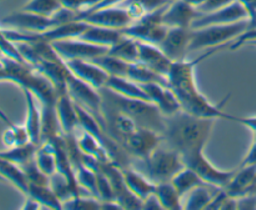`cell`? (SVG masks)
Wrapping results in <instances>:
<instances>
[{"label": "cell", "mask_w": 256, "mask_h": 210, "mask_svg": "<svg viewBox=\"0 0 256 210\" xmlns=\"http://www.w3.org/2000/svg\"><path fill=\"white\" fill-rule=\"evenodd\" d=\"M224 49V46L212 48L200 55L194 62H188L185 59L182 62H172V66L168 75V82L172 92L176 94L184 112L200 118H212L216 120L230 119V114L225 112L224 110L225 105L230 100V95H228L219 105H215L210 102L204 94H202L195 82V68L202 62L209 59Z\"/></svg>", "instance_id": "6da1fadb"}, {"label": "cell", "mask_w": 256, "mask_h": 210, "mask_svg": "<svg viewBox=\"0 0 256 210\" xmlns=\"http://www.w3.org/2000/svg\"><path fill=\"white\" fill-rule=\"evenodd\" d=\"M216 119L200 118L180 110L172 116L165 119L162 144L175 150L180 155L205 149L209 142Z\"/></svg>", "instance_id": "7a4b0ae2"}, {"label": "cell", "mask_w": 256, "mask_h": 210, "mask_svg": "<svg viewBox=\"0 0 256 210\" xmlns=\"http://www.w3.org/2000/svg\"><path fill=\"white\" fill-rule=\"evenodd\" d=\"M102 98L116 108L119 112L134 120L139 126L152 129L162 135L165 130V119L159 108L152 102H145L140 99H132L112 92L108 88L100 89Z\"/></svg>", "instance_id": "3957f363"}, {"label": "cell", "mask_w": 256, "mask_h": 210, "mask_svg": "<svg viewBox=\"0 0 256 210\" xmlns=\"http://www.w3.org/2000/svg\"><path fill=\"white\" fill-rule=\"evenodd\" d=\"M132 166L149 178L152 182L160 184L172 182V178L184 169L185 164L179 152L162 142L144 159H132Z\"/></svg>", "instance_id": "277c9868"}, {"label": "cell", "mask_w": 256, "mask_h": 210, "mask_svg": "<svg viewBox=\"0 0 256 210\" xmlns=\"http://www.w3.org/2000/svg\"><path fill=\"white\" fill-rule=\"evenodd\" d=\"M248 29H249V19L232 24L210 25V26L192 29L189 52L219 46L229 48V42L236 40Z\"/></svg>", "instance_id": "5b68a950"}, {"label": "cell", "mask_w": 256, "mask_h": 210, "mask_svg": "<svg viewBox=\"0 0 256 210\" xmlns=\"http://www.w3.org/2000/svg\"><path fill=\"white\" fill-rule=\"evenodd\" d=\"M182 162L185 166L194 170L205 184L212 185L218 188H225L230 184V182L234 178L236 170H230V172H224L219 170L215 165L212 164L209 159L205 156L204 149L196 150V152H189V154L182 155Z\"/></svg>", "instance_id": "8992f818"}, {"label": "cell", "mask_w": 256, "mask_h": 210, "mask_svg": "<svg viewBox=\"0 0 256 210\" xmlns=\"http://www.w3.org/2000/svg\"><path fill=\"white\" fill-rule=\"evenodd\" d=\"M68 92L78 105L94 115L98 122H102V98L100 90H96L92 85L80 80L70 72L69 78H68Z\"/></svg>", "instance_id": "52a82bcc"}, {"label": "cell", "mask_w": 256, "mask_h": 210, "mask_svg": "<svg viewBox=\"0 0 256 210\" xmlns=\"http://www.w3.org/2000/svg\"><path fill=\"white\" fill-rule=\"evenodd\" d=\"M78 20H82V22H85L86 24L90 25H96V26L116 30H124L125 28H128L134 22L128 9H120V8L112 6L79 12Z\"/></svg>", "instance_id": "ba28073f"}, {"label": "cell", "mask_w": 256, "mask_h": 210, "mask_svg": "<svg viewBox=\"0 0 256 210\" xmlns=\"http://www.w3.org/2000/svg\"><path fill=\"white\" fill-rule=\"evenodd\" d=\"M52 48L64 62L69 60H94L109 52V48L90 44L82 39H65L52 42Z\"/></svg>", "instance_id": "9c48e42d"}, {"label": "cell", "mask_w": 256, "mask_h": 210, "mask_svg": "<svg viewBox=\"0 0 256 210\" xmlns=\"http://www.w3.org/2000/svg\"><path fill=\"white\" fill-rule=\"evenodd\" d=\"M162 142V136L152 129L139 126L122 144L132 159H144Z\"/></svg>", "instance_id": "30bf717a"}, {"label": "cell", "mask_w": 256, "mask_h": 210, "mask_svg": "<svg viewBox=\"0 0 256 210\" xmlns=\"http://www.w3.org/2000/svg\"><path fill=\"white\" fill-rule=\"evenodd\" d=\"M250 18L249 12L246 8L238 0H234L232 4L218 12H210V14L200 15L194 22H192V29H199V28L210 26V25H225L232 24V22H242Z\"/></svg>", "instance_id": "8fae6325"}, {"label": "cell", "mask_w": 256, "mask_h": 210, "mask_svg": "<svg viewBox=\"0 0 256 210\" xmlns=\"http://www.w3.org/2000/svg\"><path fill=\"white\" fill-rule=\"evenodd\" d=\"M192 34V29L188 28H169L159 48L172 62H182L189 52Z\"/></svg>", "instance_id": "7c38bea8"}, {"label": "cell", "mask_w": 256, "mask_h": 210, "mask_svg": "<svg viewBox=\"0 0 256 210\" xmlns=\"http://www.w3.org/2000/svg\"><path fill=\"white\" fill-rule=\"evenodd\" d=\"M144 92H146L152 102H154L162 114L165 118H169L179 112L182 109L179 99L176 94L172 92V88L159 82H149V84H140Z\"/></svg>", "instance_id": "4fadbf2b"}, {"label": "cell", "mask_w": 256, "mask_h": 210, "mask_svg": "<svg viewBox=\"0 0 256 210\" xmlns=\"http://www.w3.org/2000/svg\"><path fill=\"white\" fill-rule=\"evenodd\" d=\"M66 62L70 72L79 78L80 80L85 82L86 84L92 85L96 90L102 89L106 86V82L109 80L110 75L105 72L102 68H100L96 62L92 60H69Z\"/></svg>", "instance_id": "5bb4252c"}, {"label": "cell", "mask_w": 256, "mask_h": 210, "mask_svg": "<svg viewBox=\"0 0 256 210\" xmlns=\"http://www.w3.org/2000/svg\"><path fill=\"white\" fill-rule=\"evenodd\" d=\"M56 112L62 135H76L78 129H80L79 116H78L76 105L70 96L68 89L58 92Z\"/></svg>", "instance_id": "9a60e30c"}, {"label": "cell", "mask_w": 256, "mask_h": 210, "mask_svg": "<svg viewBox=\"0 0 256 210\" xmlns=\"http://www.w3.org/2000/svg\"><path fill=\"white\" fill-rule=\"evenodd\" d=\"M200 16V12L195 10L185 0H176L172 5L166 8L162 15V24L166 28H188L192 29V22Z\"/></svg>", "instance_id": "2e32d148"}, {"label": "cell", "mask_w": 256, "mask_h": 210, "mask_svg": "<svg viewBox=\"0 0 256 210\" xmlns=\"http://www.w3.org/2000/svg\"><path fill=\"white\" fill-rule=\"evenodd\" d=\"M136 62H142L158 74L168 78L174 62H172L158 45L139 42V60Z\"/></svg>", "instance_id": "e0dca14e"}, {"label": "cell", "mask_w": 256, "mask_h": 210, "mask_svg": "<svg viewBox=\"0 0 256 210\" xmlns=\"http://www.w3.org/2000/svg\"><path fill=\"white\" fill-rule=\"evenodd\" d=\"M25 100H26V122L25 129L29 134L30 142L39 146L42 144V108L38 105V99L30 90L22 89Z\"/></svg>", "instance_id": "ac0fdd59"}, {"label": "cell", "mask_w": 256, "mask_h": 210, "mask_svg": "<svg viewBox=\"0 0 256 210\" xmlns=\"http://www.w3.org/2000/svg\"><path fill=\"white\" fill-rule=\"evenodd\" d=\"M256 185V164L245 165L236 169L230 184L225 188L230 196L240 198L252 192Z\"/></svg>", "instance_id": "d6986e66"}, {"label": "cell", "mask_w": 256, "mask_h": 210, "mask_svg": "<svg viewBox=\"0 0 256 210\" xmlns=\"http://www.w3.org/2000/svg\"><path fill=\"white\" fill-rule=\"evenodd\" d=\"M122 176H124L125 184L129 188L130 192L136 195L138 198H140L142 200H144L145 198H148L152 192H155L156 184L152 182L144 174H142L139 170L132 168V165L122 169Z\"/></svg>", "instance_id": "ffe728a7"}, {"label": "cell", "mask_w": 256, "mask_h": 210, "mask_svg": "<svg viewBox=\"0 0 256 210\" xmlns=\"http://www.w3.org/2000/svg\"><path fill=\"white\" fill-rule=\"evenodd\" d=\"M122 36V30L109 29V28L88 24V28L82 32V34L78 39H82L84 42H90V44L99 45V46H105L110 49Z\"/></svg>", "instance_id": "44dd1931"}, {"label": "cell", "mask_w": 256, "mask_h": 210, "mask_svg": "<svg viewBox=\"0 0 256 210\" xmlns=\"http://www.w3.org/2000/svg\"><path fill=\"white\" fill-rule=\"evenodd\" d=\"M105 88L125 98L152 102L146 92L142 88V85L126 76H110Z\"/></svg>", "instance_id": "7402d4cb"}, {"label": "cell", "mask_w": 256, "mask_h": 210, "mask_svg": "<svg viewBox=\"0 0 256 210\" xmlns=\"http://www.w3.org/2000/svg\"><path fill=\"white\" fill-rule=\"evenodd\" d=\"M220 189H222V188L212 186V185L209 184L199 185V186L192 189V192H188V194L185 195V196H186V204L184 205V209H208V206L210 205L212 200L214 199V196L216 195V192H219Z\"/></svg>", "instance_id": "603a6c76"}, {"label": "cell", "mask_w": 256, "mask_h": 210, "mask_svg": "<svg viewBox=\"0 0 256 210\" xmlns=\"http://www.w3.org/2000/svg\"><path fill=\"white\" fill-rule=\"evenodd\" d=\"M78 144H79L80 150L84 152L88 156H92V159L98 160L100 164H105V162H110L109 154H108L106 149L102 145V142H99V140L96 138L92 136L89 132L82 130V135L79 138H76Z\"/></svg>", "instance_id": "cb8c5ba5"}, {"label": "cell", "mask_w": 256, "mask_h": 210, "mask_svg": "<svg viewBox=\"0 0 256 210\" xmlns=\"http://www.w3.org/2000/svg\"><path fill=\"white\" fill-rule=\"evenodd\" d=\"M109 54L128 62L139 60V42L122 32V36L109 49Z\"/></svg>", "instance_id": "d4e9b609"}, {"label": "cell", "mask_w": 256, "mask_h": 210, "mask_svg": "<svg viewBox=\"0 0 256 210\" xmlns=\"http://www.w3.org/2000/svg\"><path fill=\"white\" fill-rule=\"evenodd\" d=\"M158 199L162 204V210H179L184 209L182 202V196L179 194L176 188L172 185V182H165L156 184L155 189Z\"/></svg>", "instance_id": "484cf974"}, {"label": "cell", "mask_w": 256, "mask_h": 210, "mask_svg": "<svg viewBox=\"0 0 256 210\" xmlns=\"http://www.w3.org/2000/svg\"><path fill=\"white\" fill-rule=\"evenodd\" d=\"M26 196L34 198L36 202H40L42 208L48 209H62V202L59 199L52 188L49 185H29Z\"/></svg>", "instance_id": "4316f807"}, {"label": "cell", "mask_w": 256, "mask_h": 210, "mask_svg": "<svg viewBox=\"0 0 256 210\" xmlns=\"http://www.w3.org/2000/svg\"><path fill=\"white\" fill-rule=\"evenodd\" d=\"M35 162L39 169L48 176H52L58 172L56 156H55L54 145L50 142H42L35 152Z\"/></svg>", "instance_id": "83f0119b"}, {"label": "cell", "mask_w": 256, "mask_h": 210, "mask_svg": "<svg viewBox=\"0 0 256 210\" xmlns=\"http://www.w3.org/2000/svg\"><path fill=\"white\" fill-rule=\"evenodd\" d=\"M128 78L139 84H149V82H159V84L169 86L168 78L158 74L156 72L152 70L150 68L145 66L142 62H132L129 66ZM170 88V86H169Z\"/></svg>", "instance_id": "f1b7e54d"}, {"label": "cell", "mask_w": 256, "mask_h": 210, "mask_svg": "<svg viewBox=\"0 0 256 210\" xmlns=\"http://www.w3.org/2000/svg\"><path fill=\"white\" fill-rule=\"evenodd\" d=\"M36 149L38 145L32 144V142H28L25 145L9 148L5 152H0V158L22 168L26 162H29L30 160L34 159Z\"/></svg>", "instance_id": "f546056e"}, {"label": "cell", "mask_w": 256, "mask_h": 210, "mask_svg": "<svg viewBox=\"0 0 256 210\" xmlns=\"http://www.w3.org/2000/svg\"><path fill=\"white\" fill-rule=\"evenodd\" d=\"M172 185L176 188V190L179 192V194L182 198L188 194V192H192V189L198 188L199 185L205 184L202 180V178L196 174L192 169L185 166L184 169L180 170L176 175L172 179Z\"/></svg>", "instance_id": "4dcf8cb0"}, {"label": "cell", "mask_w": 256, "mask_h": 210, "mask_svg": "<svg viewBox=\"0 0 256 210\" xmlns=\"http://www.w3.org/2000/svg\"><path fill=\"white\" fill-rule=\"evenodd\" d=\"M92 62H96L100 68L105 70L110 76H126L129 72V66L132 62H124V60L119 59L116 56H112L109 52L108 54L102 55V56L96 58V59L92 60Z\"/></svg>", "instance_id": "1f68e13d"}, {"label": "cell", "mask_w": 256, "mask_h": 210, "mask_svg": "<svg viewBox=\"0 0 256 210\" xmlns=\"http://www.w3.org/2000/svg\"><path fill=\"white\" fill-rule=\"evenodd\" d=\"M62 9V5L60 0H32L24 8V12H34L42 16H54Z\"/></svg>", "instance_id": "d6a6232c"}, {"label": "cell", "mask_w": 256, "mask_h": 210, "mask_svg": "<svg viewBox=\"0 0 256 210\" xmlns=\"http://www.w3.org/2000/svg\"><path fill=\"white\" fill-rule=\"evenodd\" d=\"M62 209L70 210H98L102 209V200L92 195L82 194L72 196L62 202Z\"/></svg>", "instance_id": "836d02e7"}, {"label": "cell", "mask_w": 256, "mask_h": 210, "mask_svg": "<svg viewBox=\"0 0 256 210\" xmlns=\"http://www.w3.org/2000/svg\"><path fill=\"white\" fill-rule=\"evenodd\" d=\"M60 2H62V8H65V9H69L75 12H80L82 8H89V10L94 9L98 5L102 4L104 0H60Z\"/></svg>", "instance_id": "e575fe53"}, {"label": "cell", "mask_w": 256, "mask_h": 210, "mask_svg": "<svg viewBox=\"0 0 256 210\" xmlns=\"http://www.w3.org/2000/svg\"><path fill=\"white\" fill-rule=\"evenodd\" d=\"M232 2H234V0H205L204 4H202V6L198 8L196 10L200 12V15L210 14V12H218V10L228 6V5L232 4Z\"/></svg>", "instance_id": "d590c367"}, {"label": "cell", "mask_w": 256, "mask_h": 210, "mask_svg": "<svg viewBox=\"0 0 256 210\" xmlns=\"http://www.w3.org/2000/svg\"><path fill=\"white\" fill-rule=\"evenodd\" d=\"M230 122H235L238 124H242L244 126L249 128L252 132H256V116H250V118H242V116H235L232 115L230 116Z\"/></svg>", "instance_id": "8d00e7d4"}, {"label": "cell", "mask_w": 256, "mask_h": 210, "mask_svg": "<svg viewBox=\"0 0 256 210\" xmlns=\"http://www.w3.org/2000/svg\"><path fill=\"white\" fill-rule=\"evenodd\" d=\"M142 209H152V210H162V204H160L159 199H158L156 194L152 192L148 198L142 200Z\"/></svg>", "instance_id": "74e56055"}, {"label": "cell", "mask_w": 256, "mask_h": 210, "mask_svg": "<svg viewBox=\"0 0 256 210\" xmlns=\"http://www.w3.org/2000/svg\"><path fill=\"white\" fill-rule=\"evenodd\" d=\"M42 205H40L39 202L34 199L32 196H26V202H25V205L22 206V209H42Z\"/></svg>", "instance_id": "f35d334b"}, {"label": "cell", "mask_w": 256, "mask_h": 210, "mask_svg": "<svg viewBox=\"0 0 256 210\" xmlns=\"http://www.w3.org/2000/svg\"><path fill=\"white\" fill-rule=\"evenodd\" d=\"M0 82H8V75L5 72L4 64H2V60L0 58Z\"/></svg>", "instance_id": "ab89813d"}, {"label": "cell", "mask_w": 256, "mask_h": 210, "mask_svg": "<svg viewBox=\"0 0 256 210\" xmlns=\"http://www.w3.org/2000/svg\"><path fill=\"white\" fill-rule=\"evenodd\" d=\"M185 2L189 5H192V8H195V9H198V8L202 6V5L204 4L205 0H185Z\"/></svg>", "instance_id": "60d3db41"}, {"label": "cell", "mask_w": 256, "mask_h": 210, "mask_svg": "<svg viewBox=\"0 0 256 210\" xmlns=\"http://www.w3.org/2000/svg\"><path fill=\"white\" fill-rule=\"evenodd\" d=\"M249 45H255V46H256V40H255V42H250V44Z\"/></svg>", "instance_id": "b9f144b4"}, {"label": "cell", "mask_w": 256, "mask_h": 210, "mask_svg": "<svg viewBox=\"0 0 256 210\" xmlns=\"http://www.w3.org/2000/svg\"><path fill=\"white\" fill-rule=\"evenodd\" d=\"M255 186H256V185H255Z\"/></svg>", "instance_id": "7bdbcfd3"}]
</instances>
